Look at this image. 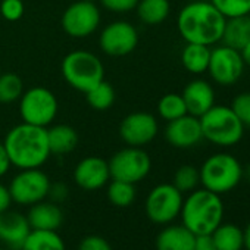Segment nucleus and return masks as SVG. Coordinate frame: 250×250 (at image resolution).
<instances>
[{
    "label": "nucleus",
    "instance_id": "6ab92c4d",
    "mask_svg": "<svg viewBox=\"0 0 250 250\" xmlns=\"http://www.w3.org/2000/svg\"><path fill=\"white\" fill-rule=\"evenodd\" d=\"M27 219L31 229L56 231L63 222V213L55 202H39L31 205Z\"/></svg>",
    "mask_w": 250,
    "mask_h": 250
},
{
    "label": "nucleus",
    "instance_id": "ddd939ff",
    "mask_svg": "<svg viewBox=\"0 0 250 250\" xmlns=\"http://www.w3.org/2000/svg\"><path fill=\"white\" fill-rule=\"evenodd\" d=\"M159 131L156 118L149 112H133L119 124V137L131 147H143L155 140Z\"/></svg>",
    "mask_w": 250,
    "mask_h": 250
},
{
    "label": "nucleus",
    "instance_id": "ea45409f",
    "mask_svg": "<svg viewBox=\"0 0 250 250\" xmlns=\"http://www.w3.org/2000/svg\"><path fill=\"white\" fill-rule=\"evenodd\" d=\"M11 203H12V197L9 188L3 184H0V213L8 210L11 208Z\"/></svg>",
    "mask_w": 250,
    "mask_h": 250
},
{
    "label": "nucleus",
    "instance_id": "de8ad7c7",
    "mask_svg": "<svg viewBox=\"0 0 250 250\" xmlns=\"http://www.w3.org/2000/svg\"><path fill=\"white\" fill-rule=\"evenodd\" d=\"M190 2H191V0H190Z\"/></svg>",
    "mask_w": 250,
    "mask_h": 250
},
{
    "label": "nucleus",
    "instance_id": "393cba45",
    "mask_svg": "<svg viewBox=\"0 0 250 250\" xmlns=\"http://www.w3.org/2000/svg\"><path fill=\"white\" fill-rule=\"evenodd\" d=\"M21 250H66V247L56 231L31 229Z\"/></svg>",
    "mask_w": 250,
    "mask_h": 250
},
{
    "label": "nucleus",
    "instance_id": "bb28decb",
    "mask_svg": "<svg viewBox=\"0 0 250 250\" xmlns=\"http://www.w3.org/2000/svg\"><path fill=\"white\" fill-rule=\"evenodd\" d=\"M84 94H85V100L88 106L99 112L110 109L112 104L115 103V90L112 84L107 83L106 80H103L102 83H99L96 87H93Z\"/></svg>",
    "mask_w": 250,
    "mask_h": 250
},
{
    "label": "nucleus",
    "instance_id": "c756f323",
    "mask_svg": "<svg viewBox=\"0 0 250 250\" xmlns=\"http://www.w3.org/2000/svg\"><path fill=\"white\" fill-rule=\"evenodd\" d=\"M158 113L167 122L186 115L187 107H186L183 96L178 93H168L162 96L161 100L158 102Z\"/></svg>",
    "mask_w": 250,
    "mask_h": 250
},
{
    "label": "nucleus",
    "instance_id": "a19ab883",
    "mask_svg": "<svg viewBox=\"0 0 250 250\" xmlns=\"http://www.w3.org/2000/svg\"><path fill=\"white\" fill-rule=\"evenodd\" d=\"M240 53H241V58H243L244 63H246L247 66H250V42L240 50Z\"/></svg>",
    "mask_w": 250,
    "mask_h": 250
},
{
    "label": "nucleus",
    "instance_id": "4468645a",
    "mask_svg": "<svg viewBox=\"0 0 250 250\" xmlns=\"http://www.w3.org/2000/svg\"><path fill=\"white\" fill-rule=\"evenodd\" d=\"M139 44L136 27L127 21H115L103 28L99 37V46L109 56H125L134 52Z\"/></svg>",
    "mask_w": 250,
    "mask_h": 250
},
{
    "label": "nucleus",
    "instance_id": "dca6fc26",
    "mask_svg": "<svg viewBox=\"0 0 250 250\" xmlns=\"http://www.w3.org/2000/svg\"><path fill=\"white\" fill-rule=\"evenodd\" d=\"M74 180L80 188L88 191L104 187L110 180L107 161L99 156H87L81 159L74 169Z\"/></svg>",
    "mask_w": 250,
    "mask_h": 250
},
{
    "label": "nucleus",
    "instance_id": "f8f14e48",
    "mask_svg": "<svg viewBox=\"0 0 250 250\" xmlns=\"http://www.w3.org/2000/svg\"><path fill=\"white\" fill-rule=\"evenodd\" d=\"M63 31L75 39H85L91 36L100 24V11L94 2L78 0L69 5L62 15Z\"/></svg>",
    "mask_w": 250,
    "mask_h": 250
},
{
    "label": "nucleus",
    "instance_id": "5701e85b",
    "mask_svg": "<svg viewBox=\"0 0 250 250\" xmlns=\"http://www.w3.org/2000/svg\"><path fill=\"white\" fill-rule=\"evenodd\" d=\"M210 47L205 44L187 43L181 52V63L183 66L194 75L205 74L210 61Z\"/></svg>",
    "mask_w": 250,
    "mask_h": 250
},
{
    "label": "nucleus",
    "instance_id": "b1692460",
    "mask_svg": "<svg viewBox=\"0 0 250 250\" xmlns=\"http://www.w3.org/2000/svg\"><path fill=\"white\" fill-rule=\"evenodd\" d=\"M136 11L143 24L159 25L169 17L171 3L169 0H139Z\"/></svg>",
    "mask_w": 250,
    "mask_h": 250
},
{
    "label": "nucleus",
    "instance_id": "79ce46f5",
    "mask_svg": "<svg viewBox=\"0 0 250 250\" xmlns=\"http://www.w3.org/2000/svg\"><path fill=\"white\" fill-rule=\"evenodd\" d=\"M243 241H244V249L250 250V222L247 224V227L243 231Z\"/></svg>",
    "mask_w": 250,
    "mask_h": 250
},
{
    "label": "nucleus",
    "instance_id": "7c9ffc66",
    "mask_svg": "<svg viewBox=\"0 0 250 250\" xmlns=\"http://www.w3.org/2000/svg\"><path fill=\"white\" fill-rule=\"evenodd\" d=\"M172 184L181 191V193H190L197 188L200 184V172L193 165H181L175 174Z\"/></svg>",
    "mask_w": 250,
    "mask_h": 250
},
{
    "label": "nucleus",
    "instance_id": "72a5a7b5",
    "mask_svg": "<svg viewBox=\"0 0 250 250\" xmlns=\"http://www.w3.org/2000/svg\"><path fill=\"white\" fill-rule=\"evenodd\" d=\"M25 12V5L22 0H2L0 3V14L6 21H18Z\"/></svg>",
    "mask_w": 250,
    "mask_h": 250
},
{
    "label": "nucleus",
    "instance_id": "c85d7f7f",
    "mask_svg": "<svg viewBox=\"0 0 250 250\" xmlns=\"http://www.w3.org/2000/svg\"><path fill=\"white\" fill-rule=\"evenodd\" d=\"M24 93V83L20 75L14 72L0 74V103H14L21 99Z\"/></svg>",
    "mask_w": 250,
    "mask_h": 250
},
{
    "label": "nucleus",
    "instance_id": "423d86ee",
    "mask_svg": "<svg viewBox=\"0 0 250 250\" xmlns=\"http://www.w3.org/2000/svg\"><path fill=\"white\" fill-rule=\"evenodd\" d=\"M65 81L77 91L87 93L104 80L102 61L88 50H74L68 53L61 65Z\"/></svg>",
    "mask_w": 250,
    "mask_h": 250
},
{
    "label": "nucleus",
    "instance_id": "1a4fd4ad",
    "mask_svg": "<svg viewBox=\"0 0 250 250\" xmlns=\"http://www.w3.org/2000/svg\"><path fill=\"white\" fill-rule=\"evenodd\" d=\"M50 180L40 168L21 169L9 184L12 202L18 205L31 206L44 200L50 191Z\"/></svg>",
    "mask_w": 250,
    "mask_h": 250
},
{
    "label": "nucleus",
    "instance_id": "473e14b6",
    "mask_svg": "<svg viewBox=\"0 0 250 250\" xmlns=\"http://www.w3.org/2000/svg\"><path fill=\"white\" fill-rule=\"evenodd\" d=\"M229 107L244 127H250V91L237 94Z\"/></svg>",
    "mask_w": 250,
    "mask_h": 250
},
{
    "label": "nucleus",
    "instance_id": "39448f33",
    "mask_svg": "<svg viewBox=\"0 0 250 250\" xmlns=\"http://www.w3.org/2000/svg\"><path fill=\"white\" fill-rule=\"evenodd\" d=\"M199 172L203 188L219 196L234 190L243 180L241 164L235 156L225 152L209 156L203 162Z\"/></svg>",
    "mask_w": 250,
    "mask_h": 250
},
{
    "label": "nucleus",
    "instance_id": "6e6552de",
    "mask_svg": "<svg viewBox=\"0 0 250 250\" xmlns=\"http://www.w3.org/2000/svg\"><path fill=\"white\" fill-rule=\"evenodd\" d=\"M107 165L112 180L136 184L149 175L152 161L147 152L143 150V147L127 146L122 150H118L109 159Z\"/></svg>",
    "mask_w": 250,
    "mask_h": 250
},
{
    "label": "nucleus",
    "instance_id": "37998d69",
    "mask_svg": "<svg viewBox=\"0 0 250 250\" xmlns=\"http://www.w3.org/2000/svg\"><path fill=\"white\" fill-rule=\"evenodd\" d=\"M243 178H244L247 183H250V162L243 168Z\"/></svg>",
    "mask_w": 250,
    "mask_h": 250
},
{
    "label": "nucleus",
    "instance_id": "0eeeda50",
    "mask_svg": "<svg viewBox=\"0 0 250 250\" xmlns=\"http://www.w3.org/2000/svg\"><path fill=\"white\" fill-rule=\"evenodd\" d=\"M59 110V103L53 91L46 87H31L20 99V115L22 122L44 127L50 125Z\"/></svg>",
    "mask_w": 250,
    "mask_h": 250
},
{
    "label": "nucleus",
    "instance_id": "20e7f679",
    "mask_svg": "<svg viewBox=\"0 0 250 250\" xmlns=\"http://www.w3.org/2000/svg\"><path fill=\"white\" fill-rule=\"evenodd\" d=\"M203 139L219 147H232L244 136V125L229 106L213 104L200 118Z\"/></svg>",
    "mask_w": 250,
    "mask_h": 250
},
{
    "label": "nucleus",
    "instance_id": "58836bf2",
    "mask_svg": "<svg viewBox=\"0 0 250 250\" xmlns=\"http://www.w3.org/2000/svg\"><path fill=\"white\" fill-rule=\"evenodd\" d=\"M11 167H12V164H11L9 155L6 152V147L2 142H0V177H3L9 171Z\"/></svg>",
    "mask_w": 250,
    "mask_h": 250
},
{
    "label": "nucleus",
    "instance_id": "4be33fe9",
    "mask_svg": "<svg viewBox=\"0 0 250 250\" xmlns=\"http://www.w3.org/2000/svg\"><path fill=\"white\" fill-rule=\"evenodd\" d=\"M221 42L228 47L241 50L250 42V15L227 18Z\"/></svg>",
    "mask_w": 250,
    "mask_h": 250
},
{
    "label": "nucleus",
    "instance_id": "f257e3e1",
    "mask_svg": "<svg viewBox=\"0 0 250 250\" xmlns=\"http://www.w3.org/2000/svg\"><path fill=\"white\" fill-rule=\"evenodd\" d=\"M227 18L206 0H191L177 17L180 36L186 43L213 46L222 40Z\"/></svg>",
    "mask_w": 250,
    "mask_h": 250
},
{
    "label": "nucleus",
    "instance_id": "f3484780",
    "mask_svg": "<svg viewBox=\"0 0 250 250\" xmlns=\"http://www.w3.org/2000/svg\"><path fill=\"white\" fill-rule=\"evenodd\" d=\"M30 232L31 225L22 213L9 209L0 213V241L8 249L21 250Z\"/></svg>",
    "mask_w": 250,
    "mask_h": 250
},
{
    "label": "nucleus",
    "instance_id": "c9c22d12",
    "mask_svg": "<svg viewBox=\"0 0 250 250\" xmlns=\"http://www.w3.org/2000/svg\"><path fill=\"white\" fill-rule=\"evenodd\" d=\"M78 250H112L109 241L100 235H87L80 241Z\"/></svg>",
    "mask_w": 250,
    "mask_h": 250
},
{
    "label": "nucleus",
    "instance_id": "f704fd0d",
    "mask_svg": "<svg viewBox=\"0 0 250 250\" xmlns=\"http://www.w3.org/2000/svg\"><path fill=\"white\" fill-rule=\"evenodd\" d=\"M102 6L115 14H125L136 9L139 0H99Z\"/></svg>",
    "mask_w": 250,
    "mask_h": 250
},
{
    "label": "nucleus",
    "instance_id": "2f4dec72",
    "mask_svg": "<svg viewBox=\"0 0 250 250\" xmlns=\"http://www.w3.org/2000/svg\"><path fill=\"white\" fill-rule=\"evenodd\" d=\"M209 2L225 18L250 15V0H209Z\"/></svg>",
    "mask_w": 250,
    "mask_h": 250
},
{
    "label": "nucleus",
    "instance_id": "a878e982",
    "mask_svg": "<svg viewBox=\"0 0 250 250\" xmlns=\"http://www.w3.org/2000/svg\"><path fill=\"white\" fill-rule=\"evenodd\" d=\"M210 237L218 250H241L244 247L243 229L234 224H221Z\"/></svg>",
    "mask_w": 250,
    "mask_h": 250
},
{
    "label": "nucleus",
    "instance_id": "c03bdc74",
    "mask_svg": "<svg viewBox=\"0 0 250 250\" xmlns=\"http://www.w3.org/2000/svg\"><path fill=\"white\" fill-rule=\"evenodd\" d=\"M0 74H2V68H0Z\"/></svg>",
    "mask_w": 250,
    "mask_h": 250
},
{
    "label": "nucleus",
    "instance_id": "e433bc0d",
    "mask_svg": "<svg viewBox=\"0 0 250 250\" xmlns=\"http://www.w3.org/2000/svg\"><path fill=\"white\" fill-rule=\"evenodd\" d=\"M49 196L53 199V202H62L66 199L68 196V188L61 183L58 184H52L50 186V191H49Z\"/></svg>",
    "mask_w": 250,
    "mask_h": 250
},
{
    "label": "nucleus",
    "instance_id": "aec40b11",
    "mask_svg": "<svg viewBox=\"0 0 250 250\" xmlns=\"http://www.w3.org/2000/svg\"><path fill=\"white\" fill-rule=\"evenodd\" d=\"M196 235L184 225H169L156 237V250H193Z\"/></svg>",
    "mask_w": 250,
    "mask_h": 250
},
{
    "label": "nucleus",
    "instance_id": "2eb2a0df",
    "mask_svg": "<svg viewBox=\"0 0 250 250\" xmlns=\"http://www.w3.org/2000/svg\"><path fill=\"white\" fill-rule=\"evenodd\" d=\"M167 142L177 149H190L203 140L202 125L197 116L186 113L174 121H169L165 128Z\"/></svg>",
    "mask_w": 250,
    "mask_h": 250
},
{
    "label": "nucleus",
    "instance_id": "9b49d317",
    "mask_svg": "<svg viewBox=\"0 0 250 250\" xmlns=\"http://www.w3.org/2000/svg\"><path fill=\"white\" fill-rule=\"evenodd\" d=\"M246 63L241 58L240 50L221 44L210 50V61L208 71L210 78L222 85L229 87L235 84L244 74Z\"/></svg>",
    "mask_w": 250,
    "mask_h": 250
},
{
    "label": "nucleus",
    "instance_id": "4c0bfd02",
    "mask_svg": "<svg viewBox=\"0 0 250 250\" xmlns=\"http://www.w3.org/2000/svg\"><path fill=\"white\" fill-rule=\"evenodd\" d=\"M193 250H218L210 235H197Z\"/></svg>",
    "mask_w": 250,
    "mask_h": 250
},
{
    "label": "nucleus",
    "instance_id": "49530a36",
    "mask_svg": "<svg viewBox=\"0 0 250 250\" xmlns=\"http://www.w3.org/2000/svg\"><path fill=\"white\" fill-rule=\"evenodd\" d=\"M88 2H93V0H88Z\"/></svg>",
    "mask_w": 250,
    "mask_h": 250
},
{
    "label": "nucleus",
    "instance_id": "9d476101",
    "mask_svg": "<svg viewBox=\"0 0 250 250\" xmlns=\"http://www.w3.org/2000/svg\"><path fill=\"white\" fill-rule=\"evenodd\" d=\"M183 193L174 184H159L150 190L146 199V213L155 224H169L181 212Z\"/></svg>",
    "mask_w": 250,
    "mask_h": 250
},
{
    "label": "nucleus",
    "instance_id": "a211bd4d",
    "mask_svg": "<svg viewBox=\"0 0 250 250\" xmlns=\"http://www.w3.org/2000/svg\"><path fill=\"white\" fill-rule=\"evenodd\" d=\"M181 96L184 99L187 113L197 116V118H200L215 104L213 87L208 81L200 80V78L190 81L184 87Z\"/></svg>",
    "mask_w": 250,
    "mask_h": 250
},
{
    "label": "nucleus",
    "instance_id": "a18cd8bd",
    "mask_svg": "<svg viewBox=\"0 0 250 250\" xmlns=\"http://www.w3.org/2000/svg\"><path fill=\"white\" fill-rule=\"evenodd\" d=\"M0 250H5V249H2V247H0Z\"/></svg>",
    "mask_w": 250,
    "mask_h": 250
},
{
    "label": "nucleus",
    "instance_id": "cd10ccee",
    "mask_svg": "<svg viewBox=\"0 0 250 250\" xmlns=\"http://www.w3.org/2000/svg\"><path fill=\"white\" fill-rule=\"evenodd\" d=\"M137 196L136 186L127 181L112 180L107 186V199L113 206L127 208L134 203Z\"/></svg>",
    "mask_w": 250,
    "mask_h": 250
},
{
    "label": "nucleus",
    "instance_id": "f03ea898",
    "mask_svg": "<svg viewBox=\"0 0 250 250\" xmlns=\"http://www.w3.org/2000/svg\"><path fill=\"white\" fill-rule=\"evenodd\" d=\"M3 145L9 155L11 164L20 169L40 168L52 155L46 128L27 122H22L9 130Z\"/></svg>",
    "mask_w": 250,
    "mask_h": 250
},
{
    "label": "nucleus",
    "instance_id": "7ed1b4c3",
    "mask_svg": "<svg viewBox=\"0 0 250 250\" xmlns=\"http://www.w3.org/2000/svg\"><path fill=\"white\" fill-rule=\"evenodd\" d=\"M183 225L196 237L210 235L224 219V203L219 194L206 188L190 191L181 208Z\"/></svg>",
    "mask_w": 250,
    "mask_h": 250
},
{
    "label": "nucleus",
    "instance_id": "412c9836",
    "mask_svg": "<svg viewBox=\"0 0 250 250\" xmlns=\"http://www.w3.org/2000/svg\"><path fill=\"white\" fill-rule=\"evenodd\" d=\"M46 131L52 155H68L78 145V134L71 125L58 124L50 128H46Z\"/></svg>",
    "mask_w": 250,
    "mask_h": 250
}]
</instances>
